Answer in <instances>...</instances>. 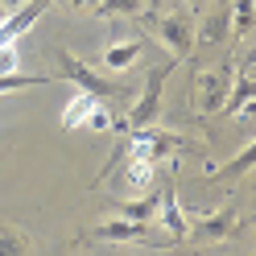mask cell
Here are the masks:
<instances>
[{"mask_svg": "<svg viewBox=\"0 0 256 256\" xmlns=\"http://www.w3.org/2000/svg\"><path fill=\"white\" fill-rule=\"evenodd\" d=\"M202 38L211 42V46H223V42L232 38V12H228V8L206 12V21H202Z\"/></svg>", "mask_w": 256, "mask_h": 256, "instance_id": "cell-12", "label": "cell"}, {"mask_svg": "<svg viewBox=\"0 0 256 256\" xmlns=\"http://www.w3.org/2000/svg\"><path fill=\"white\" fill-rule=\"evenodd\" d=\"M174 70V62H166V66H157L145 74V87H140L132 112H128V128H149L157 124V116H162V95H166V78Z\"/></svg>", "mask_w": 256, "mask_h": 256, "instance_id": "cell-1", "label": "cell"}, {"mask_svg": "<svg viewBox=\"0 0 256 256\" xmlns=\"http://www.w3.org/2000/svg\"><path fill=\"white\" fill-rule=\"evenodd\" d=\"M62 4H70V8H95L100 0H62Z\"/></svg>", "mask_w": 256, "mask_h": 256, "instance_id": "cell-22", "label": "cell"}, {"mask_svg": "<svg viewBox=\"0 0 256 256\" xmlns=\"http://www.w3.org/2000/svg\"><path fill=\"white\" fill-rule=\"evenodd\" d=\"M228 87H232V70H202L194 78V108L198 116H219L223 100H228Z\"/></svg>", "mask_w": 256, "mask_h": 256, "instance_id": "cell-4", "label": "cell"}, {"mask_svg": "<svg viewBox=\"0 0 256 256\" xmlns=\"http://www.w3.org/2000/svg\"><path fill=\"white\" fill-rule=\"evenodd\" d=\"M58 58V66H62V74L70 78V83L78 87V91H91L95 100H124V83H112V78H100L87 62H78L70 50H58L54 54Z\"/></svg>", "mask_w": 256, "mask_h": 256, "instance_id": "cell-2", "label": "cell"}, {"mask_svg": "<svg viewBox=\"0 0 256 256\" xmlns=\"http://www.w3.org/2000/svg\"><path fill=\"white\" fill-rule=\"evenodd\" d=\"M157 202H162V194H157V190L149 186L145 194H136V198L120 202V206H116V215H124V219H136V223H145V228H149V223L157 219Z\"/></svg>", "mask_w": 256, "mask_h": 256, "instance_id": "cell-9", "label": "cell"}, {"mask_svg": "<svg viewBox=\"0 0 256 256\" xmlns=\"http://www.w3.org/2000/svg\"><path fill=\"white\" fill-rule=\"evenodd\" d=\"M252 91H256V83H252V58L244 62V70H240V78H232V87H228V100H223V108H219V116H236L240 108H244L248 100H252Z\"/></svg>", "mask_w": 256, "mask_h": 256, "instance_id": "cell-7", "label": "cell"}, {"mask_svg": "<svg viewBox=\"0 0 256 256\" xmlns=\"http://www.w3.org/2000/svg\"><path fill=\"white\" fill-rule=\"evenodd\" d=\"M83 128H91V132H112V128H116V120L108 116V108L95 100V108L87 112V120H83Z\"/></svg>", "mask_w": 256, "mask_h": 256, "instance_id": "cell-19", "label": "cell"}, {"mask_svg": "<svg viewBox=\"0 0 256 256\" xmlns=\"http://www.w3.org/2000/svg\"><path fill=\"white\" fill-rule=\"evenodd\" d=\"M8 70H17V50L0 42V74H8Z\"/></svg>", "mask_w": 256, "mask_h": 256, "instance_id": "cell-21", "label": "cell"}, {"mask_svg": "<svg viewBox=\"0 0 256 256\" xmlns=\"http://www.w3.org/2000/svg\"><path fill=\"white\" fill-rule=\"evenodd\" d=\"M232 12V34L236 38H252V0H236V8Z\"/></svg>", "mask_w": 256, "mask_h": 256, "instance_id": "cell-17", "label": "cell"}, {"mask_svg": "<svg viewBox=\"0 0 256 256\" xmlns=\"http://www.w3.org/2000/svg\"><path fill=\"white\" fill-rule=\"evenodd\" d=\"M42 83H50V78H42V74H17V70H8V74H0V95H4V91H25V87H42Z\"/></svg>", "mask_w": 256, "mask_h": 256, "instance_id": "cell-18", "label": "cell"}, {"mask_svg": "<svg viewBox=\"0 0 256 256\" xmlns=\"http://www.w3.org/2000/svg\"><path fill=\"white\" fill-rule=\"evenodd\" d=\"M46 4H50V0H25V4H17V8H8V17H4V25H0V42H4V46H12L17 38H25L29 29H34V25L42 21V12H46Z\"/></svg>", "mask_w": 256, "mask_h": 256, "instance_id": "cell-5", "label": "cell"}, {"mask_svg": "<svg viewBox=\"0 0 256 256\" xmlns=\"http://www.w3.org/2000/svg\"><path fill=\"white\" fill-rule=\"evenodd\" d=\"M140 8H145V0H100L91 12L95 17H132Z\"/></svg>", "mask_w": 256, "mask_h": 256, "instance_id": "cell-16", "label": "cell"}, {"mask_svg": "<svg viewBox=\"0 0 256 256\" xmlns=\"http://www.w3.org/2000/svg\"><path fill=\"white\" fill-rule=\"evenodd\" d=\"M157 42L166 46V50L174 54V58H190V50H194V17L190 12H166L162 21H157Z\"/></svg>", "mask_w": 256, "mask_h": 256, "instance_id": "cell-3", "label": "cell"}, {"mask_svg": "<svg viewBox=\"0 0 256 256\" xmlns=\"http://www.w3.org/2000/svg\"><path fill=\"white\" fill-rule=\"evenodd\" d=\"M91 108H95V95L91 91H74V100L66 104V112H62V128H83Z\"/></svg>", "mask_w": 256, "mask_h": 256, "instance_id": "cell-15", "label": "cell"}, {"mask_svg": "<svg viewBox=\"0 0 256 256\" xmlns=\"http://www.w3.org/2000/svg\"><path fill=\"white\" fill-rule=\"evenodd\" d=\"M0 4H4V8H17V4H25V0H0Z\"/></svg>", "mask_w": 256, "mask_h": 256, "instance_id": "cell-24", "label": "cell"}, {"mask_svg": "<svg viewBox=\"0 0 256 256\" xmlns=\"http://www.w3.org/2000/svg\"><path fill=\"white\" fill-rule=\"evenodd\" d=\"M140 46H145V42H116V46H108V50H104V66L108 70H128L140 58Z\"/></svg>", "mask_w": 256, "mask_h": 256, "instance_id": "cell-11", "label": "cell"}, {"mask_svg": "<svg viewBox=\"0 0 256 256\" xmlns=\"http://www.w3.org/2000/svg\"><path fill=\"white\" fill-rule=\"evenodd\" d=\"M128 157H132V153H128ZM124 182L132 186V194H145V190L153 186V162H149V157H132V162H128Z\"/></svg>", "mask_w": 256, "mask_h": 256, "instance_id": "cell-13", "label": "cell"}, {"mask_svg": "<svg viewBox=\"0 0 256 256\" xmlns=\"http://www.w3.org/2000/svg\"><path fill=\"white\" fill-rule=\"evenodd\" d=\"M140 236H145V223L124 219V215H116V219H108V223L95 228V240H104V244H132Z\"/></svg>", "mask_w": 256, "mask_h": 256, "instance_id": "cell-6", "label": "cell"}, {"mask_svg": "<svg viewBox=\"0 0 256 256\" xmlns=\"http://www.w3.org/2000/svg\"><path fill=\"white\" fill-rule=\"evenodd\" d=\"M157 219L166 223V232H170L174 240H186V236H190V223H186V215H182L178 198H174V190L162 194V202H157Z\"/></svg>", "mask_w": 256, "mask_h": 256, "instance_id": "cell-10", "label": "cell"}, {"mask_svg": "<svg viewBox=\"0 0 256 256\" xmlns=\"http://www.w3.org/2000/svg\"><path fill=\"white\" fill-rule=\"evenodd\" d=\"M182 4H186V8H190V12H198V8H202V4H206V0H182Z\"/></svg>", "mask_w": 256, "mask_h": 256, "instance_id": "cell-23", "label": "cell"}, {"mask_svg": "<svg viewBox=\"0 0 256 256\" xmlns=\"http://www.w3.org/2000/svg\"><path fill=\"white\" fill-rule=\"evenodd\" d=\"M25 252H29L25 236H12V232H4V236H0V256H25Z\"/></svg>", "mask_w": 256, "mask_h": 256, "instance_id": "cell-20", "label": "cell"}, {"mask_svg": "<svg viewBox=\"0 0 256 256\" xmlns=\"http://www.w3.org/2000/svg\"><path fill=\"white\" fill-rule=\"evenodd\" d=\"M236 232V206L228 202V206H219L215 215H206L198 228H194V236H202V240H211V244H219V240H228Z\"/></svg>", "mask_w": 256, "mask_h": 256, "instance_id": "cell-8", "label": "cell"}, {"mask_svg": "<svg viewBox=\"0 0 256 256\" xmlns=\"http://www.w3.org/2000/svg\"><path fill=\"white\" fill-rule=\"evenodd\" d=\"M145 4H149V8L157 12V8H162V4H166V0H145Z\"/></svg>", "mask_w": 256, "mask_h": 256, "instance_id": "cell-25", "label": "cell"}, {"mask_svg": "<svg viewBox=\"0 0 256 256\" xmlns=\"http://www.w3.org/2000/svg\"><path fill=\"white\" fill-rule=\"evenodd\" d=\"M252 162H256V149L248 145L244 153H236L228 166H211V162H206V178H236V174H248V170H252Z\"/></svg>", "mask_w": 256, "mask_h": 256, "instance_id": "cell-14", "label": "cell"}]
</instances>
